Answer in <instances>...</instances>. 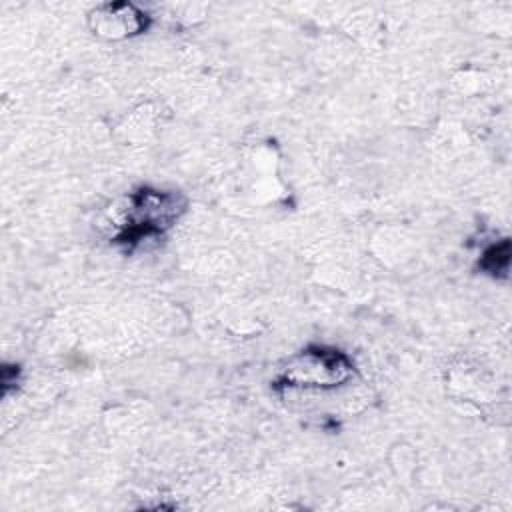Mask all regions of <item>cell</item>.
<instances>
[{"mask_svg":"<svg viewBox=\"0 0 512 512\" xmlns=\"http://www.w3.org/2000/svg\"><path fill=\"white\" fill-rule=\"evenodd\" d=\"M354 376L352 360L336 348L308 346L294 354L274 380L276 390L284 388H320L342 386Z\"/></svg>","mask_w":512,"mask_h":512,"instance_id":"7a4b0ae2","label":"cell"},{"mask_svg":"<svg viewBox=\"0 0 512 512\" xmlns=\"http://www.w3.org/2000/svg\"><path fill=\"white\" fill-rule=\"evenodd\" d=\"M184 210L186 200L178 192L142 186L130 194V204L120 232L114 236V244L132 250L144 240L160 238L174 226Z\"/></svg>","mask_w":512,"mask_h":512,"instance_id":"6da1fadb","label":"cell"},{"mask_svg":"<svg viewBox=\"0 0 512 512\" xmlns=\"http://www.w3.org/2000/svg\"><path fill=\"white\" fill-rule=\"evenodd\" d=\"M508 262H510V242L504 238L500 244L488 246L478 264L488 274L504 278L508 274Z\"/></svg>","mask_w":512,"mask_h":512,"instance_id":"277c9868","label":"cell"},{"mask_svg":"<svg viewBox=\"0 0 512 512\" xmlns=\"http://www.w3.org/2000/svg\"><path fill=\"white\" fill-rule=\"evenodd\" d=\"M94 30L108 38L140 34L148 28V16L132 4H106L92 16Z\"/></svg>","mask_w":512,"mask_h":512,"instance_id":"3957f363","label":"cell"}]
</instances>
